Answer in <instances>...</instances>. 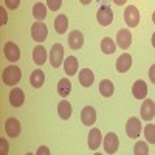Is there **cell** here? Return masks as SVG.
Returning a JSON list of instances; mask_svg holds the SVG:
<instances>
[{
	"label": "cell",
	"instance_id": "cell-1",
	"mask_svg": "<svg viewBox=\"0 0 155 155\" xmlns=\"http://www.w3.org/2000/svg\"><path fill=\"white\" fill-rule=\"evenodd\" d=\"M22 79V71L17 65H8L3 71H2V81L5 85H16L19 84V81Z\"/></svg>",
	"mask_w": 155,
	"mask_h": 155
},
{
	"label": "cell",
	"instance_id": "cell-2",
	"mask_svg": "<svg viewBox=\"0 0 155 155\" xmlns=\"http://www.w3.org/2000/svg\"><path fill=\"white\" fill-rule=\"evenodd\" d=\"M124 22H126L127 27H130V28L138 27V23H140V11H138L137 6L129 5L124 9Z\"/></svg>",
	"mask_w": 155,
	"mask_h": 155
},
{
	"label": "cell",
	"instance_id": "cell-3",
	"mask_svg": "<svg viewBox=\"0 0 155 155\" xmlns=\"http://www.w3.org/2000/svg\"><path fill=\"white\" fill-rule=\"evenodd\" d=\"M96 19L99 22V25L102 27H109V25L113 22V12H112V8L109 5H102L99 6L98 12H96Z\"/></svg>",
	"mask_w": 155,
	"mask_h": 155
},
{
	"label": "cell",
	"instance_id": "cell-4",
	"mask_svg": "<svg viewBox=\"0 0 155 155\" xmlns=\"http://www.w3.org/2000/svg\"><path fill=\"white\" fill-rule=\"evenodd\" d=\"M141 129H143V126H141L140 118L132 116V118L127 121V124H126V134H127L129 138H138L140 134H141Z\"/></svg>",
	"mask_w": 155,
	"mask_h": 155
},
{
	"label": "cell",
	"instance_id": "cell-5",
	"mask_svg": "<svg viewBox=\"0 0 155 155\" xmlns=\"http://www.w3.org/2000/svg\"><path fill=\"white\" fill-rule=\"evenodd\" d=\"M47 36H48V28H47L45 23H42V22L33 23V27H31V37L34 39L36 42H44L47 39Z\"/></svg>",
	"mask_w": 155,
	"mask_h": 155
},
{
	"label": "cell",
	"instance_id": "cell-6",
	"mask_svg": "<svg viewBox=\"0 0 155 155\" xmlns=\"http://www.w3.org/2000/svg\"><path fill=\"white\" fill-rule=\"evenodd\" d=\"M62 59H64V47L61 44H54L53 47H51V50H50V62H51V65H53L54 68L61 67Z\"/></svg>",
	"mask_w": 155,
	"mask_h": 155
},
{
	"label": "cell",
	"instance_id": "cell-7",
	"mask_svg": "<svg viewBox=\"0 0 155 155\" xmlns=\"http://www.w3.org/2000/svg\"><path fill=\"white\" fill-rule=\"evenodd\" d=\"M102 144H104V150L106 153H115L118 150V146H120V140H118V135L113 134V132H109L102 141Z\"/></svg>",
	"mask_w": 155,
	"mask_h": 155
},
{
	"label": "cell",
	"instance_id": "cell-8",
	"mask_svg": "<svg viewBox=\"0 0 155 155\" xmlns=\"http://www.w3.org/2000/svg\"><path fill=\"white\" fill-rule=\"evenodd\" d=\"M140 115L144 121H150L155 116V102L152 99H144L143 106L140 109Z\"/></svg>",
	"mask_w": 155,
	"mask_h": 155
},
{
	"label": "cell",
	"instance_id": "cell-9",
	"mask_svg": "<svg viewBox=\"0 0 155 155\" xmlns=\"http://www.w3.org/2000/svg\"><path fill=\"white\" fill-rule=\"evenodd\" d=\"M3 53L9 62H17L20 58V48L14 42H6L3 47Z\"/></svg>",
	"mask_w": 155,
	"mask_h": 155
},
{
	"label": "cell",
	"instance_id": "cell-10",
	"mask_svg": "<svg viewBox=\"0 0 155 155\" xmlns=\"http://www.w3.org/2000/svg\"><path fill=\"white\" fill-rule=\"evenodd\" d=\"M116 44H118V47L121 50H127L129 47H130L132 34H130V31H129L127 28H123V30L118 31V34H116Z\"/></svg>",
	"mask_w": 155,
	"mask_h": 155
},
{
	"label": "cell",
	"instance_id": "cell-11",
	"mask_svg": "<svg viewBox=\"0 0 155 155\" xmlns=\"http://www.w3.org/2000/svg\"><path fill=\"white\" fill-rule=\"evenodd\" d=\"M5 132L11 138H17L19 134H20V123H19V120L12 118V116H11V118H8L5 121Z\"/></svg>",
	"mask_w": 155,
	"mask_h": 155
},
{
	"label": "cell",
	"instance_id": "cell-12",
	"mask_svg": "<svg viewBox=\"0 0 155 155\" xmlns=\"http://www.w3.org/2000/svg\"><path fill=\"white\" fill-rule=\"evenodd\" d=\"M81 121L85 126H93L96 121V110L92 106H85L81 112Z\"/></svg>",
	"mask_w": 155,
	"mask_h": 155
},
{
	"label": "cell",
	"instance_id": "cell-13",
	"mask_svg": "<svg viewBox=\"0 0 155 155\" xmlns=\"http://www.w3.org/2000/svg\"><path fill=\"white\" fill-rule=\"evenodd\" d=\"M132 95L137 98V99H146L147 96V85L143 79H138L134 82L132 85Z\"/></svg>",
	"mask_w": 155,
	"mask_h": 155
},
{
	"label": "cell",
	"instance_id": "cell-14",
	"mask_svg": "<svg viewBox=\"0 0 155 155\" xmlns=\"http://www.w3.org/2000/svg\"><path fill=\"white\" fill-rule=\"evenodd\" d=\"M68 45H70L71 50H79L84 45V36H82V33L78 31V30H73L68 34Z\"/></svg>",
	"mask_w": 155,
	"mask_h": 155
},
{
	"label": "cell",
	"instance_id": "cell-15",
	"mask_svg": "<svg viewBox=\"0 0 155 155\" xmlns=\"http://www.w3.org/2000/svg\"><path fill=\"white\" fill-rule=\"evenodd\" d=\"M130 67H132V56L123 53L116 61V70H118V73H126L130 70Z\"/></svg>",
	"mask_w": 155,
	"mask_h": 155
},
{
	"label": "cell",
	"instance_id": "cell-16",
	"mask_svg": "<svg viewBox=\"0 0 155 155\" xmlns=\"http://www.w3.org/2000/svg\"><path fill=\"white\" fill-rule=\"evenodd\" d=\"M101 141H102V135H101V130L96 127H93L92 130L88 132V149H98L99 144H101Z\"/></svg>",
	"mask_w": 155,
	"mask_h": 155
},
{
	"label": "cell",
	"instance_id": "cell-17",
	"mask_svg": "<svg viewBox=\"0 0 155 155\" xmlns=\"http://www.w3.org/2000/svg\"><path fill=\"white\" fill-rule=\"evenodd\" d=\"M25 102V93L20 88H12L9 93V104L12 107H20Z\"/></svg>",
	"mask_w": 155,
	"mask_h": 155
},
{
	"label": "cell",
	"instance_id": "cell-18",
	"mask_svg": "<svg viewBox=\"0 0 155 155\" xmlns=\"http://www.w3.org/2000/svg\"><path fill=\"white\" fill-rule=\"evenodd\" d=\"M95 81V74L90 68H82L81 73H79V84L82 87H90Z\"/></svg>",
	"mask_w": 155,
	"mask_h": 155
},
{
	"label": "cell",
	"instance_id": "cell-19",
	"mask_svg": "<svg viewBox=\"0 0 155 155\" xmlns=\"http://www.w3.org/2000/svg\"><path fill=\"white\" fill-rule=\"evenodd\" d=\"M78 67H79V64H78V59L74 56H68L64 61V70H65V74H68V76L76 74Z\"/></svg>",
	"mask_w": 155,
	"mask_h": 155
},
{
	"label": "cell",
	"instance_id": "cell-20",
	"mask_svg": "<svg viewBox=\"0 0 155 155\" xmlns=\"http://www.w3.org/2000/svg\"><path fill=\"white\" fill-rule=\"evenodd\" d=\"M58 115L61 116L62 120H68L71 116V104L68 101L62 99L59 104H58Z\"/></svg>",
	"mask_w": 155,
	"mask_h": 155
},
{
	"label": "cell",
	"instance_id": "cell-21",
	"mask_svg": "<svg viewBox=\"0 0 155 155\" xmlns=\"http://www.w3.org/2000/svg\"><path fill=\"white\" fill-rule=\"evenodd\" d=\"M68 28V19L65 14H59L56 19H54V30L58 34H64Z\"/></svg>",
	"mask_w": 155,
	"mask_h": 155
},
{
	"label": "cell",
	"instance_id": "cell-22",
	"mask_svg": "<svg viewBox=\"0 0 155 155\" xmlns=\"http://www.w3.org/2000/svg\"><path fill=\"white\" fill-rule=\"evenodd\" d=\"M33 59L37 65H44L45 61H47V50L42 47V45H37L34 50H33Z\"/></svg>",
	"mask_w": 155,
	"mask_h": 155
},
{
	"label": "cell",
	"instance_id": "cell-23",
	"mask_svg": "<svg viewBox=\"0 0 155 155\" xmlns=\"http://www.w3.org/2000/svg\"><path fill=\"white\" fill-rule=\"evenodd\" d=\"M70 92H71V82L67 79V78L59 79V82H58V93H59V96L67 98L70 95Z\"/></svg>",
	"mask_w": 155,
	"mask_h": 155
},
{
	"label": "cell",
	"instance_id": "cell-24",
	"mask_svg": "<svg viewBox=\"0 0 155 155\" xmlns=\"http://www.w3.org/2000/svg\"><path fill=\"white\" fill-rule=\"evenodd\" d=\"M44 82H45V74H44V71L34 70V71L31 73V76H30V84H31L34 88H39V87L44 85Z\"/></svg>",
	"mask_w": 155,
	"mask_h": 155
},
{
	"label": "cell",
	"instance_id": "cell-25",
	"mask_svg": "<svg viewBox=\"0 0 155 155\" xmlns=\"http://www.w3.org/2000/svg\"><path fill=\"white\" fill-rule=\"evenodd\" d=\"M115 92V87H113V82L109 81V79H102L101 84H99V93L104 96V98H110Z\"/></svg>",
	"mask_w": 155,
	"mask_h": 155
},
{
	"label": "cell",
	"instance_id": "cell-26",
	"mask_svg": "<svg viewBox=\"0 0 155 155\" xmlns=\"http://www.w3.org/2000/svg\"><path fill=\"white\" fill-rule=\"evenodd\" d=\"M115 50H116V45H115V42L112 41V39L104 37V39L101 41V51H102V53H106V54H113Z\"/></svg>",
	"mask_w": 155,
	"mask_h": 155
},
{
	"label": "cell",
	"instance_id": "cell-27",
	"mask_svg": "<svg viewBox=\"0 0 155 155\" xmlns=\"http://www.w3.org/2000/svg\"><path fill=\"white\" fill-rule=\"evenodd\" d=\"M33 16H34V19H37V20H44L45 17H47V6L44 5V3H36L34 6H33Z\"/></svg>",
	"mask_w": 155,
	"mask_h": 155
},
{
	"label": "cell",
	"instance_id": "cell-28",
	"mask_svg": "<svg viewBox=\"0 0 155 155\" xmlns=\"http://www.w3.org/2000/svg\"><path fill=\"white\" fill-rule=\"evenodd\" d=\"M134 153L135 155H147L149 153V146L144 141H137L134 146Z\"/></svg>",
	"mask_w": 155,
	"mask_h": 155
},
{
	"label": "cell",
	"instance_id": "cell-29",
	"mask_svg": "<svg viewBox=\"0 0 155 155\" xmlns=\"http://www.w3.org/2000/svg\"><path fill=\"white\" fill-rule=\"evenodd\" d=\"M144 137L147 143L155 144V124H146L144 127Z\"/></svg>",
	"mask_w": 155,
	"mask_h": 155
},
{
	"label": "cell",
	"instance_id": "cell-30",
	"mask_svg": "<svg viewBox=\"0 0 155 155\" xmlns=\"http://www.w3.org/2000/svg\"><path fill=\"white\" fill-rule=\"evenodd\" d=\"M47 5L51 11H58L62 5V0H47Z\"/></svg>",
	"mask_w": 155,
	"mask_h": 155
},
{
	"label": "cell",
	"instance_id": "cell-31",
	"mask_svg": "<svg viewBox=\"0 0 155 155\" xmlns=\"http://www.w3.org/2000/svg\"><path fill=\"white\" fill-rule=\"evenodd\" d=\"M5 3H6V8L9 9H17L20 5V0H5Z\"/></svg>",
	"mask_w": 155,
	"mask_h": 155
},
{
	"label": "cell",
	"instance_id": "cell-32",
	"mask_svg": "<svg viewBox=\"0 0 155 155\" xmlns=\"http://www.w3.org/2000/svg\"><path fill=\"white\" fill-rule=\"evenodd\" d=\"M0 144H2V150H0V152H2V155H6L8 150H9V144L6 143V140H5V138L0 140Z\"/></svg>",
	"mask_w": 155,
	"mask_h": 155
},
{
	"label": "cell",
	"instance_id": "cell-33",
	"mask_svg": "<svg viewBox=\"0 0 155 155\" xmlns=\"http://www.w3.org/2000/svg\"><path fill=\"white\" fill-rule=\"evenodd\" d=\"M0 16H2V20H0V25H5V23H6V20H8V14H6V11H5V8H3V6L0 8Z\"/></svg>",
	"mask_w": 155,
	"mask_h": 155
},
{
	"label": "cell",
	"instance_id": "cell-34",
	"mask_svg": "<svg viewBox=\"0 0 155 155\" xmlns=\"http://www.w3.org/2000/svg\"><path fill=\"white\" fill-rule=\"evenodd\" d=\"M149 79L155 84V64H153V65L149 68Z\"/></svg>",
	"mask_w": 155,
	"mask_h": 155
},
{
	"label": "cell",
	"instance_id": "cell-35",
	"mask_svg": "<svg viewBox=\"0 0 155 155\" xmlns=\"http://www.w3.org/2000/svg\"><path fill=\"white\" fill-rule=\"evenodd\" d=\"M37 155H42V153H45V155H48L50 153V150H48V147H45V146H42V147H39V150L36 152Z\"/></svg>",
	"mask_w": 155,
	"mask_h": 155
},
{
	"label": "cell",
	"instance_id": "cell-36",
	"mask_svg": "<svg viewBox=\"0 0 155 155\" xmlns=\"http://www.w3.org/2000/svg\"><path fill=\"white\" fill-rule=\"evenodd\" d=\"M113 3H115V5H118V6H121V5L126 3V0H113Z\"/></svg>",
	"mask_w": 155,
	"mask_h": 155
},
{
	"label": "cell",
	"instance_id": "cell-37",
	"mask_svg": "<svg viewBox=\"0 0 155 155\" xmlns=\"http://www.w3.org/2000/svg\"><path fill=\"white\" fill-rule=\"evenodd\" d=\"M79 2H81L82 5H88L90 2H92V0H79Z\"/></svg>",
	"mask_w": 155,
	"mask_h": 155
},
{
	"label": "cell",
	"instance_id": "cell-38",
	"mask_svg": "<svg viewBox=\"0 0 155 155\" xmlns=\"http://www.w3.org/2000/svg\"><path fill=\"white\" fill-rule=\"evenodd\" d=\"M152 47H153V48H155V33H153V34H152Z\"/></svg>",
	"mask_w": 155,
	"mask_h": 155
},
{
	"label": "cell",
	"instance_id": "cell-39",
	"mask_svg": "<svg viewBox=\"0 0 155 155\" xmlns=\"http://www.w3.org/2000/svg\"><path fill=\"white\" fill-rule=\"evenodd\" d=\"M152 20H153V23H155V11H153V14H152Z\"/></svg>",
	"mask_w": 155,
	"mask_h": 155
}]
</instances>
